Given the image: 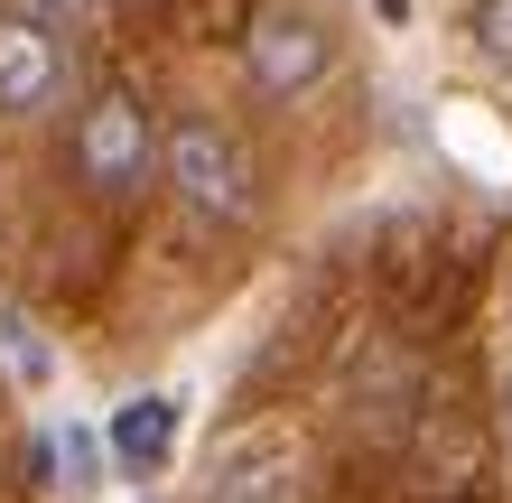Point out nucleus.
<instances>
[{"mask_svg":"<svg viewBox=\"0 0 512 503\" xmlns=\"http://www.w3.org/2000/svg\"><path fill=\"white\" fill-rule=\"evenodd\" d=\"M159 177L177 187V205H196L205 224H252L261 215L252 150L215 122V112H177V122L159 131Z\"/></svg>","mask_w":512,"mask_h":503,"instance_id":"1","label":"nucleus"},{"mask_svg":"<svg viewBox=\"0 0 512 503\" xmlns=\"http://www.w3.org/2000/svg\"><path fill=\"white\" fill-rule=\"evenodd\" d=\"M66 150H75V177L94 196H140L159 177V122L140 112V94H94L75 112Z\"/></svg>","mask_w":512,"mask_h":503,"instance_id":"2","label":"nucleus"},{"mask_svg":"<svg viewBox=\"0 0 512 503\" xmlns=\"http://www.w3.org/2000/svg\"><path fill=\"white\" fill-rule=\"evenodd\" d=\"M326 66H336V38L308 19V10H261L243 28V75L261 84L270 103H298V94H317Z\"/></svg>","mask_w":512,"mask_h":503,"instance_id":"3","label":"nucleus"},{"mask_svg":"<svg viewBox=\"0 0 512 503\" xmlns=\"http://www.w3.org/2000/svg\"><path fill=\"white\" fill-rule=\"evenodd\" d=\"M66 94V28L0 10V112H47Z\"/></svg>","mask_w":512,"mask_h":503,"instance_id":"4","label":"nucleus"},{"mask_svg":"<svg viewBox=\"0 0 512 503\" xmlns=\"http://www.w3.org/2000/svg\"><path fill=\"white\" fill-rule=\"evenodd\" d=\"M168 448H177V401H122L112 410V457L131 466V476H149V466H168Z\"/></svg>","mask_w":512,"mask_h":503,"instance_id":"5","label":"nucleus"},{"mask_svg":"<svg viewBox=\"0 0 512 503\" xmlns=\"http://www.w3.org/2000/svg\"><path fill=\"white\" fill-rule=\"evenodd\" d=\"M10 10L47 19V28H103V19H112V0H10Z\"/></svg>","mask_w":512,"mask_h":503,"instance_id":"6","label":"nucleus"},{"mask_svg":"<svg viewBox=\"0 0 512 503\" xmlns=\"http://www.w3.org/2000/svg\"><path fill=\"white\" fill-rule=\"evenodd\" d=\"M466 28H475V47H485L494 66H512V0H475Z\"/></svg>","mask_w":512,"mask_h":503,"instance_id":"7","label":"nucleus"},{"mask_svg":"<svg viewBox=\"0 0 512 503\" xmlns=\"http://www.w3.org/2000/svg\"><path fill=\"white\" fill-rule=\"evenodd\" d=\"M0 345H10V364H19L28 382H47V345H38V336H28V327H19V317H0Z\"/></svg>","mask_w":512,"mask_h":503,"instance_id":"8","label":"nucleus"},{"mask_svg":"<svg viewBox=\"0 0 512 503\" xmlns=\"http://www.w3.org/2000/svg\"><path fill=\"white\" fill-rule=\"evenodd\" d=\"M503 429H512V392H503Z\"/></svg>","mask_w":512,"mask_h":503,"instance_id":"9","label":"nucleus"}]
</instances>
